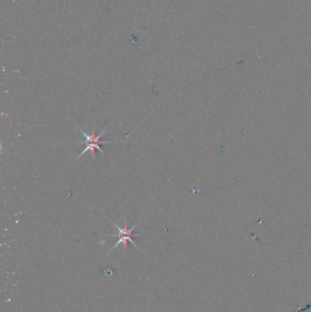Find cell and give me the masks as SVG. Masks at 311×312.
Masks as SVG:
<instances>
[{"label": "cell", "instance_id": "obj_2", "mask_svg": "<svg viewBox=\"0 0 311 312\" xmlns=\"http://www.w3.org/2000/svg\"><path fill=\"white\" fill-rule=\"evenodd\" d=\"M110 223H111V224H112V225L116 227V229L118 230V234H117V235H112L111 237H119V240L116 242L115 245H114L113 247L110 249L109 253L112 251L114 248H116V247H118V246L120 245V244H122V245L124 246L125 250H127V248H128V242L131 243V244H132V245H133V246H134L137 249H140L139 247L136 245V243L134 242V240H133V237H137V235L133 233V230H134V229H135V227L139 225V222H138V223H136L135 225H133L132 227H130V228H129L128 226H127V222L126 221L123 228H121V227H119L117 224H115L114 222L111 221V220H110Z\"/></svg>", "mask_w": 311, "mask_h": 312}, {"label": "cell", "instance_id": "obj_1", "mask_svg": "<svg viewBox=\"0 0 311 312\" xmlns=\"http://www.w3.org/2000/svg\"><path fill=\"white\" fill-rule=\"evenodd\" d=\"M77 129H78V130H79V131H80V132L83 134V136L85 137V141H83V143L85 144V148H84V150H83V151L80 152L79 156L76 158L75 161L79 160L80 157L83 155V154H85L87 151H90L92 159H93V160H95L96 150H99L100 152L104 153V151L100 148V144H109V143H111V141H100V138L105 134L106 131H108V129H107V128L104 129L103 131H100L99 135H96L94 127H92V129H91V133H90V134H89V133H86L85 131H83L82 129H80L79 126H77Z\"/></svg>", "mask_w": 311, "mask_h": 312}]
</instances>
